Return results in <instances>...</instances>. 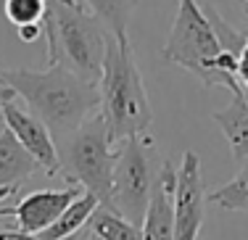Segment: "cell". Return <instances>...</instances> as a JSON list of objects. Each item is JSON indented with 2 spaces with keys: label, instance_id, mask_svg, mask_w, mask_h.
<instances>
[{
  "label": "cell",
  "instance_id": "5bb4252c",
  "mask_svg": "<svg viewBox=\"0 0 248 240\" xmlns=\"http://www.w3.org/2000/svg\"><path fill=\"white\" fill-rule=\"evenodd\" d=\"M87 232H93L100 240H145L143 227L132 225L129 219H124L122 214L111 211V209L98 206L93 216L87 219Z\"/></svg>",
  "mask_w": 248,
  "mask_h": 240
},
{
  "label": "cell",
  "instance_id": "9a60e30c",
  "mask_svg": "<svg viewBox=\"0 0 248 240\" xmlns=\"http://www.w3.org/2000/svg\"><path fill=\"white\" fill-rule=\"evenodd\" d=\"M209 201L224 211H248V166H243L230 182L209 193Z\"/></svg>",
  "mask_w": 248,
  "mask_h": 240
},
{
  "label": "cell",
  "instance_id": "3957f363",
  "mask_svg": "<svg viewBox=\"0 0 248 240\" xmlns=\"http://www.w3.org/2000/svg\"><path fill=\"white\" fill-rule=\"evenodd\" d=\"M98 90L100 114L108 124L114 143H122L135 135H148L153 124V108L127 34L111 32Z\"/></svg>",
  "mask_w": 248,
  "mask_h": 240
},
{
  "label": "cell",
  "instance_id": "5b68a950",
  "mask_svg": "<svg viewBox=\"0 0 248 240\" xmlns=\"http://www.w3.org/2000/svg\"><path fill=\"white\" fill-rule=\"evenodd\" d=\"M58 164L69 185H79L93 193L103 209H111V187H114V159L116 148L111 140L103 114H93L74 132L58 140Z\"/></svg>",
  "mask_w": 248,
  "mask_h": 240
},
{
  "label": "cell",
  "instance_id": "7c38bea8",
  "mask_svg": "<svg viewBox=\"0 0 248 240\" xmlns=\"http://www.w3.org/2000/svg\"><path fill=\"white\" fill-rule=\"evenodd\" d=\"M211 119L224 132L230 148H232V156L238 161H246L248 159V98H246V90H232V101L224 108L214 111Z\"/></svg>",
  "mask_w": 248,
  "mask_h": 240
},
{
  "label": "cell",
  "instance_id": "277c9868",
  "mask_svg": "<svg viewBox=\"0 0 248 240\" xmlns=\"http://www.w3.org/2000/svg\"><path fill=\"white\" fill-rule=\"evenodd\" d=\"M161 56L180 69L198 77L206 87L246 90L238 74V58L222 48L211 21L206 19L198 0H180L174 24L164 43Z\"/></svg>",
  "mask_w": 248,
  "mask_h": 240
},
{
  "label": "cell",
  "instance_id": "ba28073f",
  "mask_svg": "<svg viewBox=\"0 0 248 240\" xmlns=\"http://www.w3.org/2000/svg\"><path fill=\"white\" fill-rule=\"evenodd\" d=\"M206 185L201 174V159L196 150H185L177 169L174 185V238L172 240H198L203 225Z\"/></svg>",
  "mask_w": 248,
  "mask_h": 240
},
{
  "label": "cell",
  "instance_id": "7402d4cb",
  "mask_svg": "<svg viewBox=\"0 0 248 240\" xmlns=\"http://www.w3.org/2000/svg\"><path fill=\"white\" fill-rule=\"evenodd\" d=\"M243 3H246V14H248V0H243Z\"/></svg>",
  "mask_w": 248,
  "mask_h": 240
},
{
  "label": "cell",
  "instance_id": "8992f818",
  "mask_svg": "<svg viewBox=\"0 0 248 240\" xmlns=\"http://www.w3.org/2000/svg\"><path fill=\"white\" fill-rule=\"evenodd\" d=\"M116 159H114V187H111V206L116 214L129 219L132 225L143 227L145 209L151 198V161L148 148L151 143L145 135H135L122 143H116Z\"/></svg>",
  "mask_w": 248,
  "mask_h": 240
},
{
  "label": "cell",
  "instance_id": "ffe728a7",
  "mask_svg": "<svg viewBox=\"0 0 248 240\" xmlns=\"http://www.w3.org/2000/svg\"><path fill=\"white\" fill-rule=\"evenodd\" d=\"M11 95H14V90H11V87L5 85V82H0V121H3V103L8 101Z\"/></svg>",
  "mask_w": 248,
  "mask_h": 240
},
{
  "label": "cell",
  "instance_id": "8fae6325",
  "mask_svg": "<svg viewBox=\"0 0 248 240\" xmlns=\"http://www.w3.org/2000/svg\"><path fill=\"white\" fill-rule=\"evenodd\" d=\"M40 172V164L32 159V153L14 137V132L5 127L0 132V206L5 198H11L27 180H32Z\"/></svg>",
  "mask_w": 248,
  "mask_h": 240
},
{
  "label": "cell",
  "instance_id": "d6986e66",
  "mask_svg": "<svg viewBox=\"0 0 248 240\" xmlns=\"http://www.w3.org/2000/svg\"><path fill=\"white\" fill-rule=\"evenodd\" d=\"M238 74H240V82H243V87H248V45H246L243 56H240V63H238Z\"/></svg>",
  "mask_w": 248,
  "mask_h": 240
},
{
  "label": "cell",
  "instance_id": "4fadbf2b",
  "mask_svg": "<svg viewBox=\"0 0 248 240\" xmlns=\"http://www.w3.org/2000/svg\"><path fill=\"white\" fill-rule=\"evenodd\" d=\"M98 206H100L98 198L93 195V193L82 190L79 195L63 209L61 216L53 222L48 230L40 232V238L43 240H77V235L87 227V219L93 216V211H95Z\"/></svg>",
  "mask_w": 248,
  "mask_h": 240
},
{
  "label": "cell",
  "instance_id": "e0dca14e",
  "mask_svg": "<svg viewBox=\"0 0 248 240\" xmlns=\"http://www.w3.org/2000/svg\"><path fill=\"white\" fill-rule=\"evenodd\" d=\"M3 11H5L8 24L14 29L43 27L45 11H48V0H5Z\"/></svg>",
  "mask_w": 248,
  "mask_h": 240
},
{
  "label": "cell",
  "instance_id": "2e32d148",
  "mask_svg": "<svg viewBox=\"0 0 248 240\" xmlns=\"http://www.w3.org/2000/svg\"><path fill=\"white\" fill-rule=\"evenodd\" d=\"M85 3L106 21V27L114 34H127V27H129V19H132L138 0H85Z\"/></svg>",
  "mask_w": 248,
  "mask_h": 240
},
{
  "label": "cell",
  "instance_id": "44dd1931",
  "mask_svg": "<svg viewBox=\"0 0 248 240\" xmlns=\"http://www.w3.org/2000/svg\"><path fill=\"white\" fill-rule=\"evenodd\" d=\"M79 240H100V238H95V235H93V232H87V230H85V235H82Z\"/></svg>",
  "mask_w": 248,
  "mask_h": 240
},
{
  "label": "cell",
  "instance_id": "30bf717a",
  "mask_svg": "<svg viewBox=\"0 0 248 240\" xmlns=\"http://www.w3.org/2000/svg\"><path fill=\"white\" fill-rule=\"evenodd\" d=\"M174 185L177 169L167 161H161V169L153 177L151 198L143 219V238L145 240H172L174 238Z\"/></svg>",
  "mask_w": 248,
  "mask_h": 240
},
{
  "label": "cell",
  "instance_id": "7a4b0ae2",
  "mask_svg": "<svg viewBox=\"0 0 248 240\" xmlns=\"http://www.w3.org/2000/svg\"><path fill=\"white\" fill-rule=\"evenodd\" d=\"M108 37L111 29L85 0H48L43 19L48 66L61 63L77 77L98 85Z\"/></svg>",
  "mask_w": 248,
  "mask_h": 240
},
{
  "label": "cell",
  "instance_id": "603a6c76",
  "mask_svg": "<svg viewBox=\"0 0 248 240\" xmlns=\"http://www.w3.org/2000/svg\"><path fill=\"white\" fill-rule=\"evenodd\" d=\"M0 82H3V69H0Z\"/></svg>",
  "mask_w": 248,
  "mask_h": 240
},
{
  "label": "cell",
  "instance_id": "ac0fdd59",
  "mask_svg": "<svg viewBox=\"0 0 248 240\" xmlns=\"http://www.w3.org/2000/svg\"><path fill=\"white\" fill-rule=\"evenodd\" d=\"M203 14H206V19L211 21V27H214V32H217V37H219L222 48L227 50V53H232L240 61V56H243V50L248 45V34L240 32V29H235L227 19H222V16L217 14L214 5H203Z\"/></svg>",
  "mask_w": 248,
  "mask_h": 240
},
{
  "label": "cell",
  "instance_id": "9c48e42d",
  "mask_svg": "<svg viewBox=\"0 0 248 240\" xmlns=\"http://www.w3.org/2000/svg\"><path fill=\"white\" fill-rule=\"evenodd\" d=\"M79 193V185H66L63 190H34L21 198L16 206H0V219H14L19 230L40 235L61 216V211Z\"/></svg>",
  "mask_w": 248,
  "mask_h": 240
},
{
  "label": "cell",
  "instance_id": "6da1fadb",
  "mask_svg": "<svg viewBox=\"0 0 248 240\" xmlns=\"http://www.w3.org/2000/svg\"><path fill=\"white\" fill-rule=\"evenodd\" d=\"M3 82L27 103L32 114L48 124L53 137L61 140L82 121L100 111V90L69 72L61 63L45 69H3Z\"/></svg>",
  "mask_w": 248,
  "mask_h": 240
},
{
  "label": "cell",
  "instance_id": "52a82bcc",
  "mask_svg": "<svg viewBox=\"0 0 248 240\" xmlns=\"http://www.w3.org/2000/svg\"><path fill=\"white\" fill-rule=\"evenodd\" d=\"M3 124L14 132V137L32 153V159L40 164L48 177H56L61 172V164H58V145L53 132L48 130L43 119L37 114L27 108V103L21 98H16V92L3 103Z\"/></svg>",
  "mask_w": 248,
  "mask_h": 240
}]
</instances>
